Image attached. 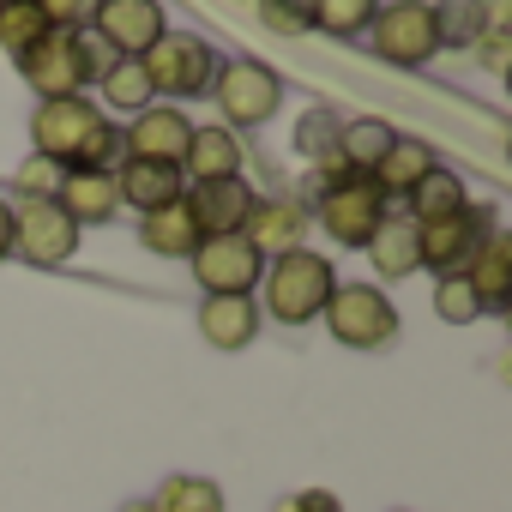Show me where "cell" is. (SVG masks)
Wrapping results in <instances>:
<instances>
[{
	"label": "cell",
	"instance_id": "obj_1",
	"mask_svg": "<svg viewBox=\"0 0 512 512\" xmlns=\"http://www.w3.org/2000/svg\"><path fill=\"white\" fill-rule=\"evenodd\" d=\"M109 61H121V55H109L91 31H79V37L49 31V37H37V43L13 49L19 79H25L43 103H55V97H79V91H85V79H103V73H109Z\"/></svg>",
	"mask_w": 512,
	"mask_h": 512
},
{
	"label": "cell",
	"instance_id": "obj_2",
	"mask_svg": "<svg viewBox=\"0 0 512 512\" xmlns=\"http://www.w3.org/2000/svg\"><path fill=\"white\" fill-rule=\"evenodd\" d=\"M260 290H266V308L278 326H308L326 314V296L338 290V272L326 253L314 247H290L272 260V272H260Z\"/></svg>",
	"mask_w": 512,
	"mask_h": 512
},
{
	"label": "cell",
	"instance_id": "obj_3",
	"mask_svg": "<svg viewBox=\"0 0 512 512\" xmlns=\"http://www.w3.org/2000/svg\"><path fill=\"white\" fill-rule=\"evenodd\" d=\"M205 97L223 109L217 127L247 133V127H266V121L278 115V103H284V79H278L266 61H217V79H211Z\"/></svg>",
	"mask_w": 512,
	"mask_h": 512
},
{
	"label": "cell",
	"instance_id": "obj_4",
	"mask_svg": "<svg viewBox=\"0 0 512 512\" xmlns=\"http://www.w3.org/2000/svg\"><path fill=\"white\" fill-rule=\"evenodd\" d=\"M145 79L157 97H205L217 79V49L193 31H163L145 55H139Z\"/></svg>",
	"mask_w": 512,
	"mask_h": 512
},
{
	"label": "cell",
	"instance_id": "obj_5",
	"mask_svg": "<svg viewBox=\"0 0 512 512\" xmlns=\"http://www.w3.org/2000/svg\"><path fill=\"white\" fill-rule=\"evenodd\" d=\"M326 326L344 350H386L398 338V308L374 284H338L326 296Z\"/></svg>",
	"mask_w": 512,
	"mask_h": 512
},
{
	"label": "cell",
	"instance_id": "obj_6",
	"mask_svg": "<svg viewBox=\"0 0 512 512\" xmlns=\"http://www.w3.org/2000/svg\"><path fill=\"white\" fill-rule=\"evenodd\" d=\"M97 133H103V109L91 97H55V103H37V115H31L37 157H49L61 169H79Z\"/></svg>",
	"mask_w": 512,
	"mask_h": 512
},
{
	"label": "cell",
	"instance_id": "obj_7",
	"mask_svg": "<svg viewBox=\"0 0 512 512\" xmlns=\"http://www.w3.org/2000/svg\"><path fill=\"white\" fill-rule=\"evenodd\" d=\"M374 55L392 67H428L440 55V31H434V7L428 0H386L368 25Z\"/></svg>",
	"mask_w": 512,
	"mask_h": 512
},
{
	"label": "cell",
	"instance_id": "obj_8",
	"mask_svg": "<svg viewBox=\"0 0 512 512\" xmlns=\"http://www.w3.org/2000/svg\"><path fill=\"white\" fill-rule=\"evenodd\" d=\"M187 266H193V284H199L205 296H247V290H260L266 253L253 247L247 235H205V241L187 253Z\"/></svg>",
	"mask_w": 512,
	"mask_h": 512
},
{
	"label": "cell",
	"instance_id": "obj_9",
	"mask_svg": "<svg viewBox=\"0 0 512 512\" xmlns=\"http://www.w3.org/2000/svg\"><path fill=\"white\" fill-rule=\"evenodd\" d=\"M500 229L494 205H464L458 217H440V223H422L416 229V247H422V272L434 278H458L470 266V253Z\"/></svg>",
	"mask_w": 512,
	"mask_h": 512
},
{
	"label": "cell",
	"instance_id": "obj_10",
	"mask_svg": "<svg viewBox=\"0 0 512 512\" xmlns=\"http://www.w3.org/2000/svg\"><path fill=\"white\" fill-rule=\"evenodd\" d=\"M314 211H320V229H326L332 241L368 247V235H374L380 217H386V199H380V187H374L368 175H338V181H326V187L314 193Z\"/></svg>",
	"mask_w": 512,
	"mask_h": 512
},
{
	"label": "cell",
	"instance_id": "obj_11",
	"mask_svg": "<svg viewBox=\"0 0 512 512\" xmlns=\"http://www.w3.org/2000/svg\"><path fill=\"white\" fill-rule=\"evenodd\" d=\"M13 253L25 266H67L79 253V223L55 199H25L13 211Z\"/></svg>",
	"mask_w": 512,
	"mask_h": 512
},
{
	"label": "cell",
	"instance_id": "obj_12",
	"mask_svg": "<svg viewBox=\"0 0 512 512\" xmlns=\"http://www.w3.org/2000/svg\"><path fill=\"white\" fill-rule=\"evenodd\" d=\"M163 31H169L163 25V0H103L97 19H91V37L121 61H139Z\"/></svg>",
	"mask_w": 512,
	"mask_h": 512
},
{
	"label": "cell",
	"instance_id": "obj_13",
	"mask_svg": "<svg viewBox=\"0 0 512 512\" xmlns=\"http://www.w3.org/2000/svg\"><path fill=\"white\" fill-rule=\"evenodd\" d=\"M193 139V121L169 103V109H139L133 127H121V151L139 157V163H175L181 169V151Z\"/></svg>",
	"mask_w": 512,
	"mask_h": 512
},
{
	"label": "cell",
	"instance_id": "obj_14",
	"mask_svg": "<svg viewBox=\"0 0 512 512\" xmlns=\"http://www.w3.org/2000/svg\"><path fill=\"white\" fill-rule=\"evenodd\" d=\"M181 199H187L199 235H241V223H247V211H253L260 193H253L241 175H229V181H193Z\"/></svg>",
	"mask_w": 512,
	"mask_h": 512
},
{
	"label": "cell",
	"instance_id": "obj_15",
	"mask_svg": "<svg viewBox=\"0 0 512 512\" xmlns=\"http://www.w3.org/2000/svg\"><path fill=\"white\" fill-rule=\"evenodd\" d=\"M241 235L260 247V253H290V247H302V235H308V205L302 199H253V211H247V223H241Z\"/></svg>",
	"mask_w": 512,
	"mask_h": 512
},
{
	"label": "cell",
	"instance_id": "obj_16",
	"mask_svg": "<svg viewBox=\"0 0 512 512\" xmlns=\"http://www.w3.org/2000/svg\"><path fill=\"white\" fill-rule=\"evenodd\" d=\"M458 278L476 290L482 314H512V241L494 229V235L470 253V266H464Z\"/></svg>",
	"mask_w": 512,
	"mask_h": 512
},
{
	"label": "cell",
	"instance_id": "obj_17",
	"mask_svg": "<svg viewBox=\"0 0 512 512\" xmlns=\"http://www.w3.org/2000/svg\"><path fill=\"white\" fill-rule=\"evenodd\" d=\"M199 338L211 350H247L260 338V302L253 296H205L199 302Z\"/></svg>",
	"mask_w": 512,
	"mask_h": 512
},
{
	"label": "cell",
	"instance_id": "obj_18",
	"mask_svg": "<svg viewBox=\"0 0 512 512\" xmlns=\"http://www.w3.org/2000/svg\"><path fill=\"white\" fill-rule=\"evenodd\" d=\"M181 193H187V181H181L175 163H139V157L115 163V199H127L139 217L157 211V205H169V199H181Z\"/></svg>",
	"mask_w": 512,
	"mask_h": 512
},
{
	"label": "cell",
	"instance_id": "obj_19",
	"mask_svg": "<svg viewBox=\"0 0 512 512\" xmlns=\"http://www.w3.org/2000/svg\"><path fill=\"white\" fill-rule=\"evenodd\" d=\"M241 157H247V145L229 127H193V139L181 151V181H229V175H241Z\"/></svg>",
	"mask_w": 512,
	"mask_h": 512
},
{
	"label": "cell",
	"instance_id": "obj_20",
	"mask_svg": "<svg viewBox=\"0 0 512 512\" xmlns=\"http://www.w3.org/2000/svg\"><path fill=\"white\" fill-rule=\"evenodd\" d=\"M55 205H61L79 229H85V223H109V217L121 211V199H115V175H103V169H67Z\"/></svg>",
	"mask_w": 512,
	"mask_h": 512
},
{
	"label": "cell",
	"instance_id": "obj_21",
	"mask_svg": "<svg viewBox=\"0 0 512 512\" xmlns=\"http://www.w3.org/2000/svg\"><path fill=\"white\" fill-rule=\"evenodd\" d=\"M368 260H374V272L386 278V284H398V278H410L416 266H422V247H416V223L398 211H386L380 217V229L368 235Z\"/></svg>",
	"mask_w": 512,
	"mask_h": 512
},
{
	"label": "cell",
	"instance_id": "obj_22",
	"mask_svg": "<svg viewBox=\"0 0 512 512\" xmlns=\"http://www.w3.org/2000/svg\"><path fill=\"white\" fill-rule=\"evenodd\" d=\"M139 241H145L151 253H163V260H187V253H193L205 235H199L187 199H169V205H157V211L139 217Z\"/></svg>",
	"mask_w": 512,
	"mask_h": 512
},
{
	"label": "cell",
	"instance_id": "obj_23",
	"mask_svg": "<svg viewBox=\"0 0 512 512\" xmlns=\"http://www.w3.org/2000/svg\"><path fill=\"white\" fill-rule=\"evenodd\" d=\"M428 169H434V145H422V139L398 133V139H392V151L374 163V175H368V181L380 187V199H404Z\"/></svg>",
	"mask_w": 512,
	"mask_h": 512
},
{
	"label": "cell",
	"instance_id": "obj_24",
	"mask_svg": "<svg viewBox=\"0 0 512 512\" xmlns=\"http://www.w3.org/2000/svg\"><path fill=\"white\" fill-rule=\"evenodd\" d=\"M404 205H410L404 217H410V223L422 229V223L458 217V211L470 205V193H464V175H452V169H440V163H434V169H428V175H422V181H416V187L404 193Z\"/></svg>",
	"mask_w": 512,
	"mask_h": 512
},
{
	"label": "cell",
	"instance_id": "obj_25",
	"mask_svg": "<svg viewBox=\"0 0 512 512\" xmlns=\"http://www.w3.org/2000/svg\"><path fill=\"white\" fill-rule=\"evenodd\" d=\"M392 139H398V127L392 121H344V133H338V157H344V169L350 175H374V163L392 151Z\"/></svg>",
	"mask_w": 512,
	"mask_h": 512
},
{
	"label": "cell",
	"instance_id": "obj_26",
	"mask_svg": "<svg viewBox=\"0 0 512 512\" xmlns=\"http://www.w3.org/2000/svg\"><path fill=\"white\" fill-rule=\"evenodd\" d=\"M97 85H103V103L121 109V115H139V109H151V97H157L139 61H109V73H103Z\"/></svg>",
	"mask_w": 512,
	"mask_h": 512
},
{
	"label": "cell",
	"instance_id": "obj_27",
	"mask_svg": "<svg viewBox=\"0 0 512 512\" xmlns=\"http://www.w3.org/2000/svg\"><path fill=\"white\" fill-rule=\"evenodd\" d=\"M338 133H344V115L338 109H308L302 121H296V151L308 157V163H332L338 157Z\"/></svg>",
	"mask_w": 512,
	"mask_h": 512
},
{
	"label": "cell",
	"instance_id": "obj_28",
	"mask_svg": "<svg viewBox=\"0 0 512 512\" xmlns=\"http://www.w3.org/2000/svg\"><path fill=\"white\" fill-rule=\"evenodd\" d=\"M157 512H223V488L205 476H169L151 500Z\"/></svg>",
	"mask_w": 512,
	"mask_h": 512
},
{
	"label": "cell",
	"instance_id": "obj_29",
	"mask_svg": "<svg viewBox=\"0 0 512 512\" xmlns=\"http://www.w3.org/2000/svg\"><path fill=\"white\" fill-rule=\"evenodd\" d=\"M380 13V0H314V31L326 37H362Z\"/></svg>",
	"mask_w": 512,
	"mask_h": 512
},
{
	"label": "cell",
	"instance_id": "obj_30",
	"mask_svg": "<svg viewBox=\"0 0 512 512\" xmlns=\"http://www.w3.org/2000/svg\"><path fill=\"white\" fill-rule=\"evenodd\" d=\"M434 31H440V49H470L482 37L476 0H440V7H434Z\"/></svg>",
	"mask_w": 512,
	"mask_h": 512
},
{
	"label": "cell",
	"instance_id": "obj_31",
	"mask_svg": "<svg viewBox=\"0 0 512 512\" xmlns=\"http://www.w3.org/2000/svg\"><path fill=\"white\" fill-rule=\"evenodd\" d=\"M253 13L272 37H308L314 31V0H253Z\"/></svg>",
	"mask_w": 512,
	"mask_h": 512
},
{
	"label": "cell",
	"instance_id": "obj_32",
	"mask_svg": "<svg viewBox=\"0 0 512 512\" xmlns=\"http://www.w3.org/2000/svg\"><path fill=\"white\" fill-rule=\"evenodd\" d=\"M37 37H49V25L31 0H0V49H25Z\"/></svg>",
	"mask_w": 512,
	"mask_h": 512
},
{
	"label": "cell",
	"instance_id": "obj_33",
	"mask_svg": "<svg viewBox=\"0 0 512 512\" xmlns=\"http://www.w3.org/2000/svg\"><path fill=\"white\" fill-rule=\"evenodd\" d=\"M434 314L446 326H470V320H482V302H476V290L464 278H440L434 284Z\"/></svg>",
	"mask_w": 512,
	"mask_h": 512
},
{
	"label": "cell",
	"instance_id": "obj_34",
	"mask_svg": "<svg viewBox=\"0 0 512 512\" xmlns=\"http://www.w3.org/2000/svg\"><path fill=\"white\" fill-rule=\"evenodd\" d=\"M31 7L43 13V25H49V31L79 37V31H91V19H97L103 0H31Z\"/></svg>",
	"mask_w": 512,
	"mask_h": 512
},
{
	"label": "cell",
	"instance_id": "obj_35",
	"mask_svg": "<svg viewBox=\"0 0 512 512\" xmlns=\"http://www.w3.org/2000/svg\"><path fill=\"white\" fill-rule=\"evenodd\" d=\"M61 175H67L61 163H49V157L31 151V163L19 169V193H25V199H55V193H61Z\"/></svg>",
	"mask_w": 512,
	"mask_h": 512
},
{
	"label": "cell",
	"instance_id": "obj_36",
	"mask_svg": "<svg viewBox=\"0 0 512 512\" xmlns=\"http://www.w3.org/2000/svg\"><path fill=\"white\" fill-rule=\"evenodd\" d=\"M278 512H344V506H338L332 488H302V494H284Z\"/></svg>",
	"mask_w": 512,
	"mask_h": 512
},
{
	"label": "cell",
	"instance_id": "obj_37",
	"mask_svg": "<svg viewBox=\"0 0 512 512\" xmlns=\"http://www.w3.org/2000/svg\"><path fill=\"white\" fill-rule=\"evenodd\" d=\"M482 37H512V0H476Z\"/></svg>",
	"mask_w": 512,
	"mask_h": 512
},
{
	"label": "cell",
	"instance_id": "obj_38",
	"mask_svg": "<svg viewBox=\"0 0 512 512\" xmlns=\"http://www.w3.org/2000/svg\"><path fill=\"white\" fill-rule=\"evenodd\" d=\"M506 43H512V37H476L470 49H482V67H488V73H506Z\"/></svg>",
	"mask_w": 512,
	"mask_h": 512
},
{
	"label": "cell",
	"instance_id": "obj_39",
	"mask_svg": "<svg viewBox=\"0 0 512 512\" xmlns=\"http://www.w3.org/2000/svg\"><path fill=\"white\" fill-rule=\"evenodd\" d=\"M0 260H13V205L0 199Z\"/></svg>",
	"mask_w": 512,
	"mask_h": 512
},
{
	"label": "cell",
	"instance_id": "obj_40",
	"mask_svg": "<svg viewBox=\"0 0 512 512\" xmlns=\"http://www.w3.org/2000/svg\"><path fill=\"white\" fill-rule=\"evenodd\" d=\"M121 512H157V506H151V500H133V506H121Z\"/></svg>",
	"mask_w": 512,
	"mask_h": 512
},
{
	"label": "cell",
	"instance_id": "obj_41",
	"mask_svg": "<svg viewBox=\"0 0 512 512\" xmlns=\"http://www.w3.org/2000/svg\"><path fill=\"white\" fill-rule=\"evenodd\" d=\"M229 7H253V0H229Z\"/></svg>",
	"mask_w": 512,
	"mask_h": 512
}]
</instances>
